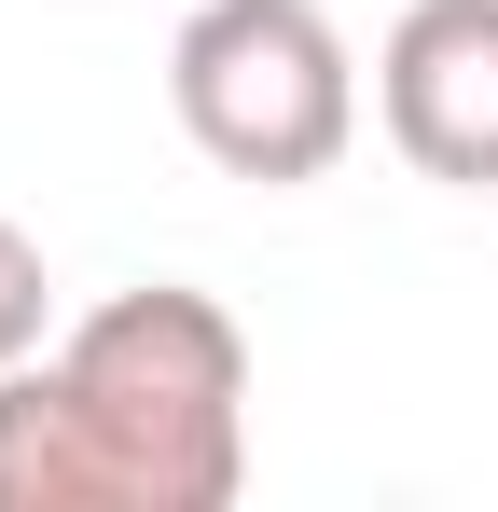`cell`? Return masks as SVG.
Wrapping results in <instances>:
<instances>
[{
  "label": "cell",
  "mask_w": 498,
  "mask_h": 512,
  "mask_svg": "<svg viewBox=\"0 0 498 512\" xmlns=\"http://www.w3.org/2000/svg\"><path fill=\"white\" fill-rule=\"evenodd\" d=\"M42 333H56V277H42V250H28V222H0V374L42 360Z\"/></svg>",
  "instance_id": "obj_5"
},
{
  "label": "cell",
  "mask_w": 498,
  "mask_h": 512,
  "mask_svg": "<svg viewBox=\"0 0 498 512\" xmlns=\"http://www.w3.org/2000/svg\"><path fill=\"white\" fill-rule=\"evenodd\" d=\"M56 374H70L83 429L111 443L125 512H236V485H249V333L194 277L83 305Z\"/></svg>",
  "instance_id": "obj_1"
},
{
  "label": "cell",
  "mask_w": 498,
  "mask_h": 512,
  "mask_svg": "<svg viewBox=\"0 0 498 512\" xmlns=\"http://www.w3.org/2000/svg\"><path fill=\"white\" fill-rule=\"evenodd\" d=\"M0 512H125L111 443L83 429L56 360H14V374H0Z\"/></svg>",
  "instance_id": "obj_4"
},
{
  "label": "cell",
  "mask_w": 498,
  "mask_h": 512,
  "mask_svg": "<svg viewBox=\"0 0 498 512\" xmlns=\"http://www.w3.org/2000/svg\"><path fill=\"white\" fill-rule=\"evenodd\" d=\"M374 111L415 180L498 194V0H415L374 56Z\"/></svg>",
  "instance_id": "obj_3"
},
{
  "label": "cell",
  "mask_w": 498,
  "mask_h": 512,
  "mask_svg": "<svg viewBox=\"0 0 498 512\" xmlns=\"http://www.w3.org/2000/svg\"><path fill=\"white\" fill-rule=\"evenodd\" d=\"M166 97H180V139L222 180H263V194L332 180L360 139V56L319 0H194Z\"/></svg>",
  "instance_id": "obj_2"
}]
</instances>
